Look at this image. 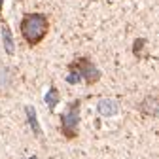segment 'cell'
<instances>
[{"label":"cell","mask_w":159,"mask_h":159,"mask_svg":"<svg viewBox=\"0 0 159 159\" xmlns=\"http://www.w3.org/2000/svg\"><path fill=\"white\" fill-rule=\"evenodd\" d=\"M19 30H21L23 40L30 46L36 48L44 42V38L48 36L49 30V17L46 13H40V11H30L25 13L21 23H19Z\"/></svg>","instance_id":"obj_1"},{"label":"cell","mask_w":159,"mask_h":159,"mask_svg":"<svg viewBox=\"0 0 159 159\" xmlns=\"http://www.w3.org/2000/svg\"><path fill=\"white\" fill-rule=\"evenodd\" d=\"M68 70H70L66 76L68 84H78L80 80H85L87 85H93L101 80V70L97 68V65L89 57H78L76 61L68 65Z\"/></svg>","instance_id":"obj_2"},{"label":"cell","mask_w":159,"mask_h":159,"mask_svg":"<svg viewBox=\"0 0 159 159\" xmlns=\"http://www.w3.org/2000/svg\"><path fill=\"white\" fill-rule=\"evenodd\" d=\"M80 110H82V98H76V101L68 102L66 110L59 117V121H61L59 129L66 140H74L80 134Z\"/></svg>","instance_id":"obj_3"},{"label":"cell","mask_w":159,"mask_h":159,"mask_svg":"<svg viewBox=\"0 0 159 159\" xmlns=\"http://www.w3.org/2000/svg\"><path fill=\"white\" fill-rule=\"evenodd\" d=\"M138 112L148 117H159V93H150L138 102Z\"/></svg>","instance_id":"obj_4"},{"label":"cell","mask_w":159,"mask_h":159,"mask_svg":"<svg viewBox=\"0 0 159 159\" xmlns=\"http://www.w3.org/2000/svg\"><path fill=\"white\" fill-rule=\"evenodd\" d=\"M97 110L104 117H112V116H116L119 112V102L116 101V98H110V97L108 98H101V101L97 102Z\"/></svg>","instance_id":"obj_5"},{"label":"cell","mask_w":159,"mask_h":159,"mask_svg":"<svg viewBox=\"0 0 159 159\" xmlns=\"http://www.w3.org/2000/svg\"><path fill=\"white\" fill-rule=\"evenodd\" d=\"M13 82H15L13 70L10 66H6V65H0V95L8 93L13 87Z\"/></svg>","instance_id":"obj_6"},{"label":"cell","mask_w":159,"mask_h":159,"mask_svg":"<svg viewBox=\"0 0 159 159\" xmlns=\"http://www.w3.org/2000/svg\"><path fill=\"white\" fill-rule=\"evenodd\" d=\"M2 44H4V49L8 55H13L15 53V40H13V34H11V29L2 21Z\"/></svg>","instance_id":"obj_7"},{"label":"cell","mask_w":159,"mask_h":159,"mask_svg":"<svg viewBox=\"0 0 159 159\" xmlns=\"http://www.w3.org/2000/svg\"><path fill=\"white\" fill-rule=\"evenodd\" d=\"M25 112H27L29 125H30V129L34 131V134H36V136H42V129H40V125H38V117H36V110H34V106H27Z\"/></svg>","instance_id":"obj_8"},{"label":"cell","mask_w":159,"mask_h":159,"mask_svg":"<svg viewBox=\"0 0 159 159\" xmlns=\"http://www.w3.org/2000/svg\"><path fill=\"white\" fill-rule=\"evenodd\" d=\"M44 101H46V104L49 106V110H55V106L59 104V101H61V95H59V91H57L55 85L49 87V91H48L46 97H44Z\"/></svg>","instance_id":"obj_9"},{"label":"cell","mask_w":159,"mask_h":159,"mask_svg":"<svg viewBox=\"0 0 159 159\" xmlns=\"http://www.w3.org/2000/svg\"><path fill=\"white\" fill-rule=\"evenodd\" d=\"M0 17H2V0H0Z\"/></svg>","instance_id":"obj_10"}]
</instances>
